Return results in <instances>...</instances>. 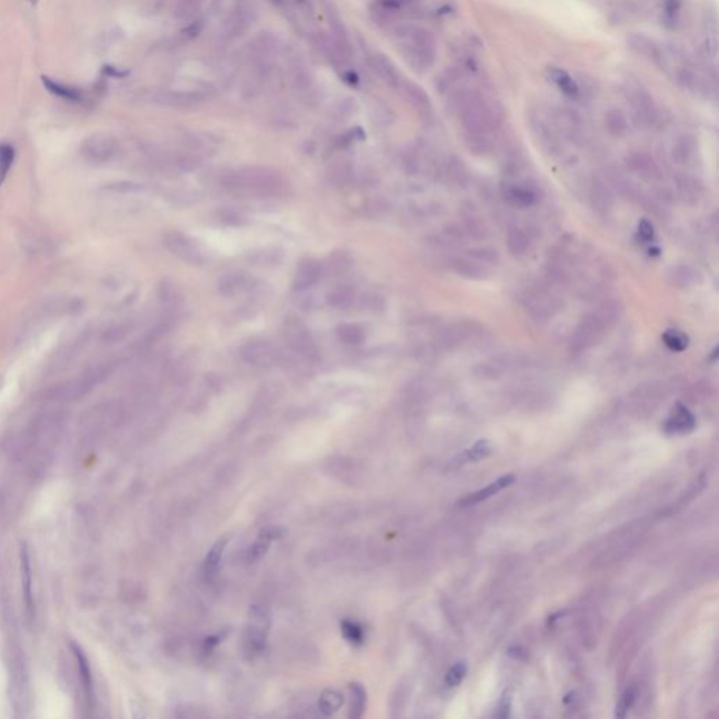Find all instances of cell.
<instances>
[{
	"mask_svg": "<svg viewBox=\"0 0 719 719\" xmlns=\"http://www.w3.org/2000/svg\"><path fill=\"white\" fill-rule=\"evenodd\" d=\"M547 77L551 80L562 93H565L570 98H580L579 97V89L574 78H572L566 71L560 68H550L547 71Z\"/></svg>",
	"mask_w": 719,
	"mask_h": 719,
	"instance_id": "obj_34",
	"label": "cell"
},
{
	"mask_svg": "<svg viewBox=\"0 0 719 719\" xmlns=\"http://www.w3.org/2000/svg\"><path fill=\"white\" fill-rule=\"evenodd\" d=\"M673 78L684 91L693 96L707 97L711 93L710 83L687 61H681L680 65L676 69H673Z\"/></svg>",
	"mask_w": 719,
	"mask_h": 719,
	"instance_id": "obj_12",
	"label": "cell"
},
{
	"mask_svg": "<svg viewBox=\"0 0 719 719\" xmlns=\"http://www.w3.org/2000/svg\"><path fill=\"white\" fill-rule=\"evenodd\" d=\"M205 94L200 90H157L148 96V101L169 108H188L205 100Z\"/></svg>",
	"mask_w": 719,
	"mask_h": 719,
	"instance_id": "obj_10",
	"label": "cell"
},
{
	"mask_svg": "<svg viewBox=\"0 0 719 719\" xmlns=\"http://www.w3.org/2000/svg\"><path fill=\"white\" fill-rule=\"evenodd\" d=\"M336 334L340 341L356 346L364 340V330L356 323H341L336 327Z\"/></svg>",
	"mask_w": 719,
	"mask_h": 719,
	"instance_id": "obj_38",
	"label": "cell"
},
{
	"mask_svg": "<svg viewBox=\"0 0 719 719\" xmlns=\"http://www.w3.org/2000/svg\"><path fill=\"white\" fill-rule=\"evenodd\" d=\"M480 332V326L475 322H458L441 332L437 340V346L444 350H453L465 344Z\"/></svg>",
	"mask_w": 719,
	"mask_h": 719,
	"instance_id": "obj_16",
	"label": "cell"
},
{
	"mask_svg": "<svg viewBox=\"0 0 719 719\" xmlns=\"http://www.w3.org/2000/svg\"><path fill=\"white\" fill-rule=\"evenodd\" d=\"M249 1H250V0H237L238 6H243V4H249Z\"/></svg>",
	"mask_w": 719,
	"mask_h": 719,
	"instance_id": "obj_62",
	"label": "cell"
},
{
	"mask_svg": "<svg viewBox=\"0 0 719 719\" xmlns=\"http://www.w3.org/2000/svg\"><path fill=\"white\" fill-rule=\"evenodd\" d=\"M163 243L171 254H174L176 257H179L180 260H183L186 263L201 266L208 259L207 251L198 243V240H196L188 235H184L181 232L174 231V232L166 234Z\"/></svg>",
	"mask_w": 719,
	"mask_h": 719,
	"instance_id": "obj_7",
	"label": "cell"
},
{
	"mask_svg": "<svg viewBox=\"0 0 719 719\" xmlns=\"http://www.w3.org/2000/svg\"><path fill=\"white\" fill-rule=\"evenodd\" d=\"M254 280L244 273H231L225 274L218 281V291L224 297H232L242 291H249L253 288Z\"/></svg>",
	"mask_w": 719,
	"mask_h": 719,
	"instance_id": "obj_24",
	"label": "cell"
},
{
	"mask_svg": "<svg viewBox=\"0 0 719 719\" xmlns=\"http://www.w3.org/2000/svg\"><path fill=\"white\" fill-rule=\"evenodd\" d=\"M225 547H227V540H220L214 544V547L207 554L204 565H203V572H204V576L207 580H213L217 576Z\"/></svg>",
	"mask_w": 719,
	"mask_h": 719,
	"instance_id": "obj_35",
	"label": "cell"
},
{
	"mask_svg": "<svg viewBox=\"0 0 719 719\" xmlns=\"http://www.w3.org/2000/svg\"><path fill=\"white\" fill-rule=\"evenodd\" d=\"M117 141L106 134H94L84 140L80 147V154L84 159L94 164L106 163L117 154Z\"/></svg>",
	"mask_w": 719,
	"mask_h": 719,
	"instance_id": "obj_11",
	"label": "cell"
},
{
	"mask_svg": "<svg viewBox=\"0 0 719 719\" xmlns=\"http://www.w3.org/2000/svg\"><path fill=\"white\" fill-rule=\"evenodd\" d=\"M627 45L628 48L640 55L642 58L653 62L655 65L664 69L666 61H667V52L657 44L653 38L642 34V33H633L627 37Z\"/></svg>",
	"mask_w": 719,
	"mask_h": 719,
	"instance_id": "obj_14",
	"label": "cell"
},
{
	"mask_svg": "<svg viewBox=\"0 0 719 719\" xmlns=\"http://www.w3.org/2000/svg\"><path fill=\"white\" fill-rule=\"evenodd\" d=\"M243 220L244 218L240 217L239 214L230 211V210H225L221 214V221H224L228 225H240V224H243Z\"/></svg>",
	"mask_w": 719,
	"mask_h": 719,
	"instance_id": "obj_57",
	"label": "cell"
},
{
	"mask_svg": "<svg viewBox=\"0 0 719 719\" xmlns=\"http://www.w3.org/2000/svg\"><path fill=\"white\" fill-rule=\"evenodd\" d=\"M271 1H273L276 6H281V4H284V1H285V0H271Z\"/></svg>",
	"mask_w": 719,
	"mask_h": 719,
	"instance_id": "obj_61",
	"label": "cell"
},
{
	"mask_svg": "<svg viewBox=\"0 0 719 719\" xmlns=\"http://www.w3.org/2000/svg\"><path fill=\"white\" fill-rule=\"evenodd\" d=\"M604 125L608 134L613 137H625L630 132V120L627 114L620 108H610L604 115Z\"/></svg>",
	"mask_w": 719,
	"mask_h": 719,
	"instance_id": "obj_30",
	"label": "cell"
},
{
	"mask_svg": "<svg viewBox=\"0 0 719 719\" xmlns=\"http://www.w3.org/2000/svg\"><path fill=\"white\" fill-rule=\"evenodd\" d=\"M240 357L243 358L244 363H247L250 366L268 367L277 361L278 351L271 343H268L266 340L254 339V340L246 341L240 347Z\"/></svg>",
	"mask_w": 719,
	"mask_h": 719,
	"instance_id": "obj_13",
	"label": "cell"
},
{
	"mask_svg": "<svg viewBox=\"0 0 719 719\" xmlns=\"http://www.w3.org/2000/svg\"><path fill=\"white\" fill-rule=\"evenodd\" d=\"M280 48V41L273 34L263 33L256 37L250 44V54L257 62H266L267 58L276 55Z\"/></svg>",
	"mask_w": 719,
	"mask_h": 719,
	"instance_id": "obj_26",
	"label": "cell"
},
{
	"mask_svg": "<svg viewBox=\"0 0 719 719\" xmlns=\"http://www.w3.org/2000/svg\"><path fill=\"white\" fill-rule=\"evenodd\" d=\"M507 246L513 256L521 257L526 256L533 246V240L523 228H511L507 234Z\"/></svg>",
	"mask_w": 719,
	"mask_h": 719,
	"instance_id": "obj_33",
	"label": "cell"
},
{
	"mask_svg": "<svg viewBox=\"0 0 719 719\" xmlns=\"http://www.w3.org/2000/svg\"><path fill=\"white\" fill-rule=\"evenodd\" d=\"M43 84L44 87L54 96L62 98V100H67V101H72V103H78L81 100V94H80L79 90L75 89V87H71V86H67L64 83H60L57 80H52L48 77H43Z\"/></svg>",
	"mask_w": 719,
	"mask_h": 719,
	"instance_id": "obj_36",
	"label": "cell"
},
{
	"mask_svg": "<svg viewBox=\"0 0 719 719\" xmlns=\"http://www.w3.org/2000/svg\"><path fill=\"white\" fill-rule=\"evenodd\" d=\"M400 90L409 104L423 117H429L433 113V106L429 94L416 83L409 80H402Z\"/></svg>",
	"mask_w": 719,
	"mask_h": 719,
	"instance_id": "obj_17",
	"label": "cell"
},
{
	"mask_svg": "<svg viewBox=\"0 0 719 719\" xmlns=\"http://www.w3.org/2000/svg\"><path fill=\"white\" fill-rule=\"evenodd\" d=\"M222 187L239 197L268 198L280 196L285 188V181L281 173L273 167L246 166L224 176Z\"/></svg>",
	"mask_w": 719,
	"mask_h": 719,
	"instance_id": "obj_1",
	"label": "cell"
},
{
	"mask_svg": "<svg viewBox=\"0 0 719 719\" xmlns=\"http://www.w3.org/2000/svg\"><path fill=\"white\" fill-rule=\"evenodd\" d=\"M72 647H74V653H75V656H77V659H78V666H79L81 681H83V684H84L86 691H87V693H90V690H91V672H90V666H89L87 659H86V656H84V653L81 652V649H80L79 646L74 643V645H72Z\"/></svg>",
	"mask_w": 719,
	"mask_h": 719,
	"instance_id": "obj_47",
	"label": "cell"
},
{
	"mask_svg": "<svg viewBox=\"0 0 719 719\" xmlns=\"http://www.w3.org/2000/svg\"><path fill=\"white\" fill-rule=\"evenodd\" d=\"M203 0H180L179 1V16L180 17H188L191 16L196 10H198L200 4H201Z\"/></svg>",
	"mask_w": 719,
	"mask_h": 719,
	"instance_id": "obj_54",
	"label": "cell"
},
{
	"mask_svg": "<svg viewBox=\"0 0 719 719\" xmlns=\"http://www.w3.org/2000/svg\"><path fill=\"white\" fill-rule=\"evenodd\" d=\"M21 570H23V590H24V599L27 608H33V596H31V566H30V557L27 553V548H21Z\"/></svg>",
	"mask_w": 719,
	"mask_h": 719,
	"instance_id": "obj_41",
	"label": "cell"
},
{
	"mask_svg": "<svg viewBox=\"0 0 719 719\" xmlns=\"http://www.w3.org/2000/svg\"><path fill=\"white\" fill-rule=\"evenodd\" d=\"M698 155V147L693 137H681L676 141L673 145V159L679 164H691L697 159Z\"/></svg>",
	"mask_w": 719,
	"mask_h": 719,
	"instance_id": "obj_31",
	"label": "cell"
},
{
	"mask_svg": "<svg viewBox=\"0 0 719 719\" xmlns=\"http://www.w3.org/2000/svg\"><path fill=\"white\" fill-rule=\"evenodd\" d=\"M341 633L347 642H350L351 645H361L364 642V630L357 623L344 621L341 624Z\"/></svg>",
	"mask_w": 719,
	"mask_h": 719,
	"instance_id": "obj_49",
	"label": "cell"
},
{
	"mask_svg": "<svg viewBox=\"0 0 719 719\" xmlns=\"http://www.w3.org/2000/svg\"><path fill=\"white\" fill-rule=\"evenodd\" d=\"M350 167L346 164V163H341L339 166H336L333 170H332V179L336 181V183H344L346 180H349L350 177Z\"/></svg>",
	"mask_w": 719,
	"mask_h": 719,
	"instance_id": "obj_56",
	"label": "cell"
},
{
	"mask_svg": "<svg viewBox=\"0 0 719 719\" xmlns=\"http://www.w3.org/2000/svg\"><path fill=\"white\" fill-rule=\"evenodd\" d=\"M696 419L693 413L683 404H677L670 417L664 423V431L669 434H680L693 430Z\"/></svg>",
	"mask_w": 719,
	"mask_h": 719,
	"instance_id": "obj_22",
	"label": "cell"
},
{
	"mask_svg": "<svg viewBox=\"0 0 719 719\" xmlns=\"http://www.w3.org/2000/svg\"><path fill=\"white\" fill-rule=\"evenodd\" d=\"M528 125L534 140L545 154L554 155L560 151L558 131L550 115H545L543 111L538 110L531 111L528 114Z\"/></svg>",
	"mask_w": 719,
	"mask_h": 719,
	"instance_id": "obj_8",
	"label": "cell"
},
{
	"mask_svg": "<svg viewBox=\"0 0 719 719\" xmlns=\"http://www.w3.org/2000/svg\"><path fill=\"white\" fill-rule=\"evenodd\" d=\"M670 278H672L673 284H676L681 288H686V287L693 285L697 281V271L689 266H679V267L673 268Z\"/></svg>",
	"mask_w": 719,
	"mask_h": 719,
	"instance_id": "obj_44",
	"label": "cell"
},
{
	"mask_svg": "<svg viewBox=\"0 0 719 719\" xmlns=\"http://www.w3.org/2000/svg\"><path fill=\"white\" fill-rule=\"evenodd\" d=\"M394 40L404 62L417 74L427 72L436 62L437 43L434 35L417 26H400Z\"/></svg>",
	"mask_w": 719,
	"mask_h": 719,
	"instance_id": "obj_3",
	"label": "cell"
},
{
	"mask_svg": "<svg viewBox=\"0 0 719 719\" xmlns=\"http://www.w3.org/2000/svg\"><path fill=\"white\" fill-rule=\"evenodd\" d=\"M284 530L281 527H266L260 531L256 543L250 547L249 553H247V560L250 562L253 560H260L261 557L266 555L267 550L270 548V544L273 541H277L280 538L284 537Z\"/></svg>",
	"mask_w": 719,
	"mask_h": 719,
	"instance_id": "obj_25",
	"label": "cell"
},
{
	"mask_svg": "<svg viewBox=\"0 0 719 719\" xmlns=\"http://www.w3.org/2000/svg\"><path fill=\"white\" fill-rule=\"evenodd\" d=\"M638 235L642 240L645 242H649V240L653 239V227L649 221H642L638 227Z\"/></svg>",
	"mask_w": 719,
	"mask_h": 719,
	"instance_id": "obj_58",
	"label": "cell"
},
{
	"mask_svg": "<svg viewBox=\"0 0 719 719\" xmlns=\"http://www.w3.org/2000/svg\"><path fill=\"white\" fill-rule=\"evenodd\" d=\"M343 706V696L336 690H326L319 700V710L323 715H332Z\"/></svg>",
	"mask_w": 719,
	"mask_h": 719,
	"instance_id": "obj_40",
	"label": "cell"
},
{
	"mask_svg": "<svg viewBox=\"0 0 719 719\" xmlns=\"http://www.w3.org/2000/svg\"><path fill=\"white\" fill-rule=\"evenodd\" d=\"M251 23V9L247 4L237 6L234 13L225 21L227 35L235 38L242 35Z\"/></svg>",
	"mask_w": 719,
	"mask_h": 719,
	"instance_id": "obj_27",
	"label": "cell"
},
{
	"mask_svg": "<svg viewBox=\"0 0 719 719\" xmlns=\"http://www.w3.org/2000/svg\"><path fill=\"white\" fill-rule=\"evenodd\" d=\"M16 159V149L9 142H0V187L4 183Z\"/></svg>",
	"mask_w": 719,
	"mask_h": 719,
	"instance_id": "obj_43",
	"label": "cell"
},
{
	"mask_svg": "<svg viewBox=\"0 0 719 719\" xmlns=\"http://www.w3.org/2000/svg\"><path fill=\"white\" fill-rule=\"evenodd\" d=\"M30 1H33V3H35V1H37V0H30Z\"/></svg>",
	"mask_w": 719,
	"mask_h": 719,
	"instance_id": "obj_64",
	"label": "cell"
},
{
	"mask_svg": "<svg viewBox=\"0 0 719 719\" xmlns=\"http://www.w3.org/2000/svg\"><path fill=\"white\" fill-rule=\"evenodd\" d=\"M509 710H510V698L509 696H504L502 703L499 704V708H497V713H496V717L499 718H506L509 715Z\"/></svg>",
	"mask_w": 719,
	"mask_h": 719,
	"instance_id": "obj_59",
	"label": "cell"
},
{
	"mask_svg": "<svg viewBox=\"0 0 719 719\" xmlns=\"http://www.w3.org/2000/svg\"><path fill=\"white\" fill-rule=\"evenodd\" d=\"M499 261L496 250L480 247L470 250L465 256L454 260V271L468 280H485L492 274V267Z\"/></svg>",
	"mask_w": 719,
	"mask_h": 719,
	"instance_id": "obj_4",
	"label": "cell"
},
{
	"mask_svg": "<svg viewBox=\"0 0 719 719\" xmlns=\"http://www.w3.org/2000/svg\"><path fill=\"white\" fill-rule=\"evenodd\" d=\"M327 302L336 310H349L354 304V291L349 287L334 288L327 294Z\"/></svg>",
	"mask_w": 719,
	"mask_h": 719,
	"instance_id": "obj_39",
	"label": "cell"
},
{
	"mask_svg": "<svg viewBox=\"0 0 719 719\" xmlns=\"http://www.w3.org/2000/svg\"><path fill=\"white\" fill-rule=\"evenodd\" d=\"M204 30V21L203 20H194L193 23H190L184 30H183V34L186 38L188 40H194L197 38Z\"/></svg>",
	"mask_w": 719,
	"mask_h": 719,
	"instance_id": "obj_55",
	"label": "cell"
},
{
	"mask_svg": "<svg viewBox=\"0 0 719 719\" xmlns=\"http://www.w3.org/2000/svg\"><path fill=\"white\" fill-rule=\"evenodd\" d=\"M159 298L166 304H174L179 298L174 285L167 281H163V284L159 287Z\"/></svg>",
	"mask_w": 719,
	"mask_h": 719,
	"instance_id": "obj_53",
	"label": "cell"
},
{
	"mask_svg": "<svg viewBox=\"0 0 719 719\" xmlns=\"http://www.w3.org/2000/svg\"><path fill=\"white\" fill-rule=\"evenodd\" d=\"M676 187L679 194L690 203L698 201L704 191L703 183L687 173H679V176L676 177Z\"/></svg>",
	"mask_w": 719,
	"mask_h": 719,
	"instance_id": "obj_29",
	"label": "cell"
},
{
	"mask_svg": "<svg viewBox=\"0 0 719 719\" xmlns=\"http://www.w3.org/2000/svg\"><path fill=\"white\" fill-rule=\"evenodd\" d=\"M514 475H506V477H502L494 482H492L490 485H487L485 489H480L475 493H471L470 496H467L463 502H460V504L463 507H468V506H472V504H477L480 502H483L489 497H492L493 494H496L497 492L503 490L504 487L510 486L513 482H514Z\"/></svg>",
	"mask_w": 719,
	"mask_h": 719,
	"instance_id": "obj_28",
	"label": "cell"
},
{
	"mask_svg": "<svg viewBox=\"0 0 719 719\" xmlns=\"http://www.w3.org/2000/svg\"><path fill=\"white\" fill-rule=\"evenodd\" d=\"M621 312L623 307L616 300L600 304L597 310L587 314L574 327L569 340L570 351L582 354L600 343L606 333L620 319Z\"/></svg>",
	"mask_w": 719,
	"mask_h": 719,
	"instance_id": "obj_2",
	"label": "cell"
},
{
	"mask_svg": "<svg viewBox=\"0 0 719 719\" xmlns=\"http://www.w3.org/2000/svg\"><path fill=\"white\" fill-rule=\"evenodd\" d=\"M283 334L287 344L297 353L308 357L318 358L319 350L314 340L311 330L297 315H288L283 323Z\"/></svg>",
	"mask_w": 719,
	"mask_h": 719,
	"instance_id": "obj_5",
	"label": "cell"
},
{
	"mask_svg": "<svg viewBox=\"0 0 719 719\" xmlns=\"http://www.w3.org/2000/svg\"><path fill=\"white\" fill-rule=\"evenodd\" d=\"M663 341L669 349L674 351H683L689 344L687 336L680 330H667L663 334Z\"/></svg>",
	"mask_w": 719,
	"mask_h": 719,
	"instance_id": "obj_48",
	"label": "cell"
},
{
	"mask_svg": "<svg viewBox=\"0 0 719 719\" xmlns=\"http://www.w3.org/2000/svg\"><path fill=\"white\" fill-rule=\"evenodd\" d=\"M341 78H343V80H344L346 83H349V84H351V86H356V84L358 83V80H360L358 79V75H357L354 71H350V69H343Z\"/></svg>",
	"mask_w": 719,
	"mask_h": 719,
	"instance_id": "obj_60",
	"label": "cell"
},
{
	"mask_svg": "<svg viewBox=\"0 0 719 719\" xmlns=\"http://www.w3.org/2000/svg\"><path fill=\"white\" fill-rule=\"evenodd\" d=\"M635 700H637V687H634V686H633V687H628V689L623 693V696H621L620 701L617 703L616 717H617V718H624V717L627 715V713L631 710V707L634 706Z\"/></svg>",
	"mask_w": 719,
	"mask_h": 719,
	"instance_id": "obj_46",
	"label": "cell"
},
{
	"mask_svg": "<svg viewBox=\"0 0 719 719\" xmlns=\"http://www.w3.org/2000/svg\"><path fill=\"white\" fill-rule=\"evenodd\" d=\"M351 264V260H350V256L346 253V251H340V253H334L333 256H330L329 259V267L333 273L336 274H340V273H344Z\"/></svg>",
	"mask_w": 719,
	"mask_h": 719,
	"instance_id": "obj_51",
	"label": "cell"
},
{
	"mask_svg": "<svg viewBox=\"0 0 719 719\" xmlns=\"http://www.w3.org/2000/svg\"><path fill=\"white\" fill-rule=\"evenodd\" d=\"M625 164L631 173L638 176L640 179L650 181L660 176L659 166L653 158L645 152H634L627 157Z\"/></svg>",
	"mask_w": 719,
	"mask_h": 719,
	"instance_id": "obj_19",
	"label": "cell"
},
{
	"mask_svg": "<svg viewBox=\"0 0 719 719\" xmlns=\"http://www.w3.org/2000/svg\"><path fill=\"white\" fill-rule=\"evenodd\" d=\"M557 131H560L566 135H577L580 132V128H582V121H580V117L570 108L567 107H558L553 111V114L550 115Z\"/></svg>",
	"mask_w": 719,
	"mask_h": 719,
	"instance_id": "obj_23",
	"label": "cell"
},
{
	"mask_svg": "<svg viewBox=\"0 0 719 719\" xmlns=\"http://www.w3.org/2000/svg\"><path fill=\"white\" fill-rule=\"evenodd\" d=\"M270 628L268 613L263 607H253L247 624V645L251 653H259L267 640Z\"/></svg>",
	"mask_w": 719,
	"mask_h": 719,
	"instance_id": "obj_15",
	"label": "cell"
},
{
	"mask_svg": "<svg viewBox=\"0 0 719 719\" xmlns=\"http://www.w3.org/2000/svg\"><path fill=\"white\" fill-rule=\"evenodd\" d=\"M300 1H301V3H305V1H307V0H300Z\"/></svg>",
	"mask_w": 719,
	"mask_h": 719,
	"instance_id": "obj_63",
	"label": "cell"
},
{
	"mask_svg": "<svg viewBox=\"0 0 719 719\" xmlns=\"http://www.w3.org/2000/svg\"><path fill=\"white\" fill-rule=\"evenodd\" d=\"M523 304L530 318L538 323L553 319L560 312L562 307L560 298L545 287L531 288L526 294Z\"/></svg>",
	"mask_w": 719,
	"mask_h": 719,
	"instance_id": "obj_6",
	"label": "cell"
},
{
	"mask_svg": "<svg viewBox=\"0 0 719 719\" xmlns=\"http://www.w3.org/2000/svg\"><path fill=\"white\" fill-rule=\"evenodd\" d=\"M467 672H468L467 662H464V660H463V662L455 663V664H454V666H453V667L447 672V674H446V679H444L446 684H447L448 687H455V686H458V684L464 680V677L467 676Z\"/></svg>",
	"mask_w": 719,
	"mask_h": 719,
	"instance_id": "obj_50",
	"label": "cell"
},
{
	"mask_svg": "<svg viewBox=\"0 0 719 719\" xmlns=\"http://www.w3.org/2000/svg\"><path fill=\"white\" fill-rule=\"evenodd\" d=\"M373 115L375 117V120L380 124H390L394 120L392 111L387 106H384L381 103H375V106L373 108Z\"/></svg>",
	"mask_w": 719,
	"mask_h": 719,
	"instance_id": "obj_52",
	"label": "cell"
},
{
	"mask_svg": "<svg viewBox=\"0 0 719 719\" xmlns=\"http://www.w3.org/2000/svg\"><path fill=\"white\" fill-rule=\"evenodd\" d=\"M489 453H490L489 443L486 440H480L474 447H471L470 450H467L465 453L458 455V458H455V464L457 465H463L465 463L480 461L482 458H485Z\"/></svg>",
	"mask_w": 719,
	"mask_h": 719,
	"instance_id": "obj_42",
	"label": "cell"
},
{
	"mask_svg": "<svg viewBox=\"0 0 719 719\" xmlns=\"http://www.w3.org/2000/svg\"><path fill=\"white\" fill-rule=\"evenodd\" d=\"M322 277V266L317 260H304L295 270L293 287L295 291H305L314 287Z\"/></svg>",
	"mask_w": 719,
	"mask_h": 719,
	"instance_id": "obj_18",
	"label": "cell"
},
{
	"mask_svg": "<svg viewBox=\"0 0 719 719\" xmlns=\"http://www.w3.org/2000/svg\"><path fill=\"white\" fill-rule=\"evenodd\" d=\"M371 69L374 71V74L383 80L387 86L392 87V89H400V83H402V78H400V72L397 71L395 65L383 54H377L374 57H371Z\"/></svg>",
	"mask_w": 719,
	"mask_h": 719,
	"instance_id": "obj_21",
	"label": "cell"
},
{
	"mask_svg": "<svg viewBox=\"0 0 719 719\" xmlns=\"http://www.w3.org/2000/svg\"><path fill=\"white\" fill-rule=\"evenodd\" d=\"M326 16H327V21H329L332 37L333 38H349L346 26L343 23L340 14L336 11V9L333 6H327L326 7Z\"/></svg>",
	"mask_w": 719,
	"mask_h": 719,
	"instance_id": "obj_45",
	"label": "cell"
},
{
	"mask_svg": "<svg viewBox=\"0 0 719 719\" xmlns=\"http://www.w3.org/2000/svg\"><path fill=\"white\" fill-rule=\"evenodd\" d=\"M367 701V693L358 683L350 684V718H360L364 713Z\"/></svg>",
	"mask_w": 719,
	"mask_h": 719,
	"instance_id": "obj_37",
	"label": "cell"
},
{
	"mask_svg": "<svg viewBox=\"0 0 719 719\" xmlns=\"http://www.w3.org/2000/svg\"><path fill=\"white\" fill-rule=\"evenodd\" d=\"M625 94L631 104L635 123L643 128L652 127L657 121V108L650 94L640 86H627Z\"/></svg>",
	"mask_w": 719,
	"mask_h": 719,
	"instance_id": "obj_9",
	"label": "cell"
},
{
	"mask_svg": "<svg viewBox=\"0 0 719 719\" xmlns=\"http://www.w3.org/2000/svg\"><path fill=\"white\" fill-rule=\"evenodd\" d=\"M590 204L593 210L600 215H606L614 204V196L611 193V188L600 179H594L591 183Z\"/></svg>",
	"mask_w": 719,
	"mask_h": 719,
	"instance_id": "obj_20",
	"label": "cell"
},
{
	"mask_svg": "<svg viewBox=\"0 0 719 719\" xmlns=\"http://www.w3.org/2000/svg\"><path fill=\"white\" fill-rule=\"evenodd\" d=\"M507 200L517 207H530L537 201V193L527 184H511L506 188Z\"/></svg>",
	"mask_w": 719,
	"mask_h": 719,
	"instance_id": "obj_32",
	"label": "cell"
}]
</instances>
